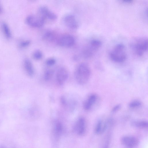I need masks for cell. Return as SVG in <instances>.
<instances>
[{
  "mask_svg": "<svg viewBox=\"0 0 148 148\" xmlns=\"http://www.w3.org/2000/svg\"><path fill=\"white\" fill-rule=\"evenodd\" d=\"M91 70L88 65L85 62L80 63L76 68L74 76L77 82L84 85L88 82L90 77Z\"/></svg>",
  "mask_w": 148,
  "mask_h": 148,
  "instance_id": "1",
  "label": "cell"
},
{
  "mask_svg": "<svg viewBox=\"0 0 148 148\" xmlns=\"http://www.w3.org/2000/svg\"><path fill=\"white\" fill-rule=\"evenodd\" d=\"M125 47L122 43L115 45L110 51L109 57L111 60L116 63H122L124 62L127 57Z\"/></svg>",
  "mask_w": 148,
  "mask_h": 148,
  "instance_id": "2",
  "label": "cell"
},
{
  "mask_svg": "<svg viewBox=\"0 0 148 148\" xmlns=\"http://www.w3.org/2000/svg\"><path fill=\"white\" fill-rule=\"evenodd\" d=\"M102 44L101 41L99 39H93L91 40L82 51L83 57L88 58L92 57L101 47Z\"/></svg>",
  "mask_w": 148,
  "mask_h": 148,
  "instance_id": "3",
  "label": "cell"
},
{
  "mask_svg": "<svg viewBox=\"0 0 148 148\" xmlns=\"http://www.w3.org/2000/svg\"><path fill=\"white\" fill-rule=\"evenodd\" d=\"M131 47L135 53L138 56L141 57L147 51V38L138 39L132 43Z\"/></svg>",
  "mask_w": 148,
  "mask_h": 148,
  "instance_id": "4",
  "label": "cell"
},
{
  "mask_svg": "<svg viewBox=\"0 0 148 148\" xmlns=\"http://www.w3.org/2000/svg\"><path fill=\"white\" fill-rule=\"evenodd\" d=\"M45 19L40 15L30 14L26 18V21L30 26L35 28H39L44 24Z\"/></svg>",
  "mask_w": 148,
  "mask_h": 148,
  "instance_id": "5",
  "label": "cell"
},
{
  "mask_svg": "<svg viewBox=\"0 0 148 148\" xmlns=\"http://www.w3.org/2000/svg\"><path fill=\"white\" fill-rule=\"evenodd\" d=\"M75 39L72 35L65 34L58 38L56 42L60 46L69 47L73 46L75 43Z\"/></svg>",
  "mask_w": 148,
  "mask_h": 148,
  "instance_id": "6",
  "label": "cell"
},
{
  "mask_svg": "<svg viewBox=\"0 0 148 148\" xmlns=\"http://www.w3.org/2000/svg\"><path fill=\"white\" fill-rule=\"evenodd\" d=\"M74 132L77 135H84L86 131V121L84 118L81 117L77 120L73 127Z\"/></svg>",
  "mask_w": 148,
  "mask_h": 148,
  "instance_id": "7",
  "label": "cell"
},
{
  "mask_svg": "<svg viewBox=\"0 0 148 148\" xmlns=\"http://www.w3.org/2000/svg\"><path fill=\"white\" fill-rule=\"evenodd\" d=\"M121 141V144L127 148H134L138 145L139 142L138 138L130 135L123 136Z\"/></svg>",
  "mask_w": 148,
  "mask_h": 148,
  "instance_id": "8",
  "label": "cell"
},
{
  "mask_svg": "<svg viewBox=\"0 0 148 148\" xmlns=\"http://www.w3.org/2000/svg\"><path fill=\"white\" fill-rule=\"evenodd\" d=\"M112 119H110L106 121L103 122L101 120H99L97 123L94 128V132L97 135H100L103 133L106 130L109 125H112L113 122Z\"/></svg>",
  "mask_w": 148,
  "mask_h": 148,
  "instance_id": "9",
  "label": "cell"
},
{
  "mask_svg": "<svg viewBox=\"0 0 148 148\" xmlns=\"http://www.w3.org/2000/svg\"><path fill=\"white\" fill-rule=\"evenodd\" d=\"M69 73L66 68L64 67L59 68L56 74V80L59 85L63 84L67 79Z\"/></svg>",
  "mask_w": 148,
  "mask_h": 148,
  "instance_id": "10",
  "label": "cell"
},
{
  "mask_svg": "<svg viewBox=\"0 0 148 148\" xmlns=\"http://www.w3.org/2000/svg\"><path fill=\"white\" fill-rule=\"evenodd\" d=\"M63 130V125L61 122L57 121L54 123L52 128V135L55 141H58L62 133Z\"/></svg>",
  "mask_w": 148,
  "mask_h": 148,
  "instance_id": "11",
  "label": "cell"
},
{
  "mask_svg": "<svg viewBox=\"0 0 148 148\" xmlns=\"http://www.w3.org/2000/svg\"><path fill=\"white\" fill-rule=\"evenodd\" d=\"M39 15L42 16L45 19L54 20L57 18V16L51 10L46 6H41L39 9Z\"/></svg>",
  "mask_w": 148,
  "mask_h": 148,
  "instance_id": "12",
  "label": "cell"
},
{
  "mask_svg": "<svg viewBox=\"0 0 148 148\" xmlns=\"http://www.w3.org/2000/svg\"><path fill=\"white\" fill-rule=\"evenodd\" d=\"M64 21L65 25L70 29H75L78 27V22L75 16L73 14L66 15L64 18Z\"/></svg>",
  "mask_w": 148,
  "mask_h": 148,
  "instance_id": "13",
  "label": "cell"
},
{
  "mask_svg": "<svg viewBox=\"0 0 148 148\" xmlns=\"http://www.w3.org/2000/svg\"><path fill=\"white\" fill-rule=\"evenodd\" d=\"M97 99V95L95 94H91L85 101L83 107L86 110H89L96 103Z\"/></svg>",
  "mask_w": 148,
  "mask_h": 148,
  "instance_id": "14",
  "label": "cell"
},
{
  "mask_svg": "<svg viewBox=\"0 0 148 148\" xmlns=\"http://www.w3.org/2000/svg\"><path fill=\"white\" fill-rule=\"evenodd\" d=\"M24 66L27 74L32 77L34 74V70L31 61L28 58L25 59L24 61Z\"/></svg>",
  "mask_w": 148,
  "mask_h": 148,
  "instance_id": "15",
  "label": "cell"
},
{
  "mask_svg": "<svg viewBox=\"0 0 148 148\" xmlns=\"http://www.w3.org/2000/svg\"><path fill=\"white\" fill-rule=\"evenodd\" d=\"M132 126L138 129H146L148 128V122L143 120H136L131 122Z\"/></svg>",
  "mask_w": 148,
  "mask_h": 148,
  "instance_id": "16",
  "label": "cell"
},
{
  "mask_svg": "<svg viewBox=\"0 0 148 148\" xmlns=\"http://www.w3.org/2000/svg\"><path fill=\"white\" fill-rule=\"evenodd\" d=\"M42 39L45 40L52 42L55 40H57V38L56 34L51 30H47L44 33L42 36Z\"/></svg>",
  "mask_w": 148,
  "mask_h": 148,
  "instance_id": "17",
  "label": "cell"
},
{
  "mask_svg": "<svg viewBox=\"0 0 148 148\" xmlns=\"http://www.w3.org/2000/svg\"><path fill=\"white\" fill-rule=\"evenodd\" d=\"M1 27L2 32L5 37L8 39H10L11 37V33L10 28L8 24L5 22H2L1 23Z\"/></svg>",
  "mask_w": 148,
  "mask_h": 148,
  "instance_id": "18",
  "label": "cell"
},
{
  "mask_svg": "<svg viewBox=\"0 0 148 148\" xmlns=\"http://www.w3.org/2000/svg\"><path fill=\"white\" fill-rule=\"evenodd\" d=\"M54 73L53 71L51 69L46 70L44 74V78L46 81L50 80L52 77Z\"/></svg>",
  "mask_w": 148,
  "mask_h": 148,
  "instance_id": "19",
  "label": "cell"
},
{
  "mask_svg": "<svg viewBox=\"0 0 148 148\" xmlns=\"http://www.w3.org/2000/svg\"><path fill=\"white\" fill-rule=\"evenodd\" d=\"M142 105L141 102L138 100H134L130 102L129 104V107L131 108L134 109L140 107Z\"/></svg>",
  "mask_w": 148,
  "mask_h": 148,
  "instance_id": "20",
  "label": "cell"
},
{
  "mask_svg": "<svg viewBox=\"0 0 148 148\" xmlns=\"http://www.w3.org/2000/svg\"><path fill=\"white\" fill-rule=\"evenodd\" d=\"M32 55L34 58L37 60L41 59L43 57L42 52L39 50H37L35 51L33 53Z\"/></svg>",
  "mask_w": 148,
  "mask_h": 148,
  "instance_id": "21",
  "label": "cell"
},
{
  "mask_svg": "<svg viewBox=\"0 0 148 148\" xmlns=\"http://www.w3.org/2000/svg\"><path fill=\"white\" fill-rule=\"evenodd\" d=\"M56 60L53 58H48L46 61L45 63L48 66H51L53 65L56 63Z\"/></svg>",
  "mask_w": 148,
  "mask_h": 148,
  "instance_id": "22",
  "label": "cell"
},
{
  "mask_svg": "<svg viewBox=\"0 0 148 148\" xmlns=\"http://www.w3.org/2000/svg\"><path fill=\"white\" fill-rule=\"evenodd\" d=\"M31 43V41L27 40L23 41L19 44V46L21 48H24L28 46Z\"/></svg>",
  "mask_w": 148,
  "mask_h": 148,
  "instance_id": "23",
  "label": "cell"
},
{
  "mask_svg": "<svg viewBox=\"0 0 148 148\" xmlns=\"http://www.w3.org/2000/svg\"><path fill=\"white\" fill-rule=\"evenodd\" d=\"M110 136L108 134L106 139L104 143L103 148H109L110 144Z\"/></svg>",
  "mask_w": 148,
  "mask_h": 148,
  "instance_id": "24",
  "label": "cell"
},
{
  "mask_svg": "<svg viewBox=\"0 0 148 148\" xmlns=\"http://www.w3.org/2000/svg\"><path fill=\"white\" fill-rule=\"evenodd\" d=\"M121 107L120 104H117L114 106L112 109V112L113 113H115Z\"/></svg>",
  "mask_w": 148,
  "mask_h": 148,
  "instance_id": "25",
  "label": "cell"
},
{
  "mask_svg": "<svg viewBox=\"0 0 148 148\" xmlns=\"http://www.w3.org/2000/svg\"><path fill=\"white\" fill-rule=\"evenodd\" d=\"M122 1L123 3L126 4H130L133 2V1L132 0H124Z\"/></svg>",
  "mask_w": 148,
  "mask_h": 148,
  "instance_id": "26",
  "label": "cell"
},
{
  "mask_svg": "<svg viewBox=\"0 0 148 148\" xmlns=\"http://www.w3.org/2000/svg\"><path fill=\"white\" fill-rule=\"evenodd\" d=\"M0 148H12V147H9L5 145H0Z\"/></svg>",
  "mask_w": 148,
  "mask_h": 148,
  "instance_id": "27",
  "label": "cell"
},
{
  "mask_svg": "<svg viewBox=\"0 0 148 148\" xmlns=\"http://www.w3.org/2000/svg\"><path fill=\"white\" fill-rule=\"evenodd\" d=\"M3 11V8L2 5L0 2V14Z\"/></svg>",
  "mask_w": 148,
  "mask_h": 148,
  "instance_id": "28",
  "label": "cell"
}]
</instances>
